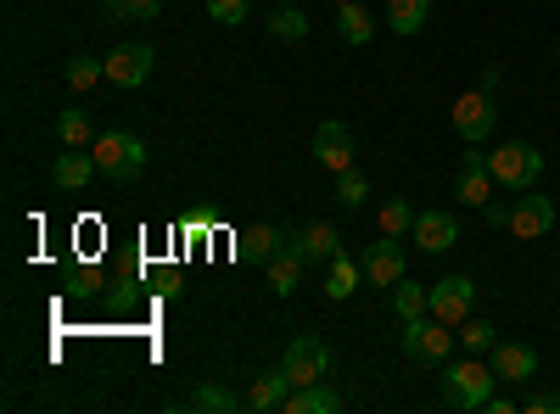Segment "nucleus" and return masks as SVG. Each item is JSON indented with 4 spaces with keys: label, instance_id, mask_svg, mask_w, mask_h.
Masks as SVG:
<instances>
[{
    "label": "nucleus",
    "instance_id": "7",
    "mask_svg": "<svg viewBox=\"0 0 560 414\" xmlns=\"http://www.w3.org/2000/svg\"><path fill=\"white\" fill-rule=\"evenodd\" d=\"M493 191H499V179L488 174V152L482 146H471L459 157V174H454V197L465 202V208H488L493 202Z\"/></svg>",
    "mask_w": 560,
    "mask_h": 414
},
{
    "label": "nucleus",
    "instance_id": "27",
    "mask_svg": "<svg viewBox=\"0 0 560 414\" xmlns=\"http://www.w3.org/2000/svg\"><path fill=\"white\" fill-rule=\"evenodd\" d=\"M376 218H382V236H398V241L415 229V208H409V197H387Z\"/></svg>",
    "mask_w": 560,
    "mask_h": 414
},
{
    "label": "nucleus",
    "instance_id": "38",
    "mask_svg": "<svg viewBox=\"0 0 560 414\" xmlns=\"http://www.w3.org/2000/svg\"><path fill=\"white\" fill-rule=\"evenodd\" d=\"M275 7H280V0H275Z\"/></svg>",
    "mask_w": 560,
    "mask_h": 414
},
{
    "label": "nucleus",
    "instance_id": "18",
    "mask_svg": "<svg viewBox=\"0 0 560 414\" xmlns=\"http://www.w3.org/2000/svg\"><path fill=\"white\" fill-rule=\"evenodd\" d=\"M348 398L337 392V387H325V381H308V387H292L287 392V403H280V409H287V414H337Z\"/></svg>",
    "mask_w": 560,
    "mask_h": 414
},
{
    "label": "nucleus",
    "instance_id": "10",
    "mask_svg": "<svg viewBox=\"0 0 560 414\" xmlns=\"http://www.w3.org/2000/svg\"><path fill=\"white\" fill-rule=\"evenodd\" d=\"M549 229H555V202L549 197L522 191L516 202H510V236L516 241H538V236H549Z\"/></svg>",
    "mask_w": 560,
    "mask_h": 414
},
{
    "label": "nucleus",
    "instance_id": "32",
    "mask_svg": "<svg viewBox=\"0 0 560 414\" xmlns=\"http://www.w3.org/2000/svg\"><path fill=\"white\" fill-rule=\"evenodd\" d=\"M96 79H107V57H73L68 62V84L73 90H90Z\"/></svg>",
    "mask_w": 560,
    "mask_h": 414
},
{
    "label": "nucleus",
    "instance_id": "8",
    "mask_svg": "<svg viewBox=\"0 0 560 414\" xmlns=\"http://www.w3.org/2000/svg\"><path fill=\"white\" fill-rule=\"evenodd\" d=\"M477 308V281L471 274H443V281L432 286V314L443 319V326H465Z\"/></svg>",
    "mask_w": 560,
    "mask_h": 414
},
{
    "label": "nucleus",
    "instance_id": "12",
    "mask_svg": "<svg viewBox=\"0 0 560 414\" xmlns=\"http://www.w3.org/2000/svg\"><path fill=\"white\" fill-rule=\"evenodd\" d=\"M314 163H319V168H331V174L353 168V134H348V123L325 118V123L314 129Z\"/></svg>",
    "mask_w": 560,
    "mask_h": 414
},
{
    "label": "nucleus",
    "instance_id": "30",
    "mask_svg": "<svg viewBox=\"0 0 560 414\" xmlns=\"http://www.w3.org/2000/svg\"><path fill=\"white\" fill-rule=\"evenodd\" d=\"M191 409H213V414H230V409H247V398H236V392H230V387H197L191 392Z\"/></svg>",
    "mask_w": 560,
    "mask_h": 414
},
{
    "label": "nucleus",
    "instance_id": "39",
    "mask_svg": "<svg viewBox=\"0 0 560 414\" xmlns=\"http://www.w3.org/2000/svg\"><path fill=\"white\" fill-rule=\"evenodd\" d=\"M555 57H560V51H555Z\"/></svg>",
    "mask_w": 560,
    "mask_h": 414
},
{
    "label": "nucleus",
    "instance_id": "34",
    "mask_svg": "<svg viewBox=\"0 0 560 414\" xmlns=\"http://www.w3.org/2000/svg\"><path fill=\"white\" fill-rule=\"evenodd\" d=\"M527 414H560V392H538V398H527Z\"/></svg>",
    "mask_w": 560,
    "mask_h": 414
},
{
    "label": "nucleus",
    "instance_id": "19",
    "mask_svg": "<svg viewBox=\"0 0 560 414\" xmlns=\"http://www.w3.org/2000/svg\"><path fill=\"white\" fill-rule=\"evenodd\" d=\"M287 392H292V376L280 370V364H275V370H258V376H253V392H247V409H253V414L280 409V403H287Z\"/></svg>",
    "mask_w": 560,
    "mask_h": 414
},
{
    "label": "nucleus",
    "instance_id": "31",
    "mask_svg": "<svg viewBox=\"0 0 560 414\" xmlns=\"http://www.w3.org/2000/svg\"><path fill=\"white\" fill-rule=\"evenodd\" d=\"M364 197H370V179H364L359 168H342V174H337V202L353 213V208H364Z\"/></svg>",
    "mask_w": 560,
    "mask_h": 414
},
{
    "label": "nucleus",
    "instance_id": "36",
    "mask_svg": "<svg viewBox=\"0 0 560 414\" xmlns=\"http://www.w3.org/2000/svg\"><path fill=\"white\" fill-rule=\"evenodd\" d=\"M482 218H488L493 229H510V208H504V202H488V208H482Z\"/></svg>",
    "mask_w": 560,
    "mask_h": 414
},
{
    "label": "nucleus",
    "instance_id": "28",
    "mask_svg": "<svg viewBox=\"0 0 560 414\" xmlns=\"http://www.w3.org/2000/svg\"><path fill=\"white\" fill-rule=\"evenodd\" d=\"M393 308H398V319L432 314V286H409V281H398V286H393Z\"/></svg>",
    "mask_w": 560,
    "mask_h": 414
},
{
    "label": "nucleus",
    "instance_id": "21",
    "mask_svg": "<svg viewBox=\"0 0 560 414\" xmlns=\"http://www.w3.org/2000/svg\"><path fill=\"white\" fill-rule=\"evenodd\" d=\"M280 247H287V229H275V224H253L242 236V258L247 263H269Z\"/></svg>",
    "mask_w": 560,
    "mask_h": 414
},
{
    "label": "nucleus",
    "instance_id": "23",
    "mask_svg": "<svg viewBox=\"0 0 560 414\" xmlns=\"http://www.w3.org/2000/svg\"><path fill=\"white\" fill-rule=\"evenodd\" d=\"M432 7H438V0H387L393 34H420V28H427V17H432Z\"/></svg>",
    "mask_w": 560,
    "mask_h": 414
},
{
    "label": "nucleus",
    "instance_id": "4",
    "mask_svg": "<svg viewBox=\"0 0 560 414\" xmlns=\"http://www.w3.org/2000/svg\"><path fill=\"white\" fill-rule=\"evenodd\" d=\"M398 342H404V353L415 358V364H448V353H454V326H443L438 314H420V319H404V331H398Z\"/></svg>",
    "mask_w": 560,
    "mask_h": 414
},
{
    "label": "nucleus",
    "instance_id": "5",
    "mask_svg": "<svg viewBox=\"0 0 560 414\" xmlns=\"http://www.w3.org/2000/svg\"><path fill=\"white\" fill-rule=\"evenodd\" d=\"M280 370L292 376V387H308V381H325L331 376V347H325V336L303 331L287 342V353H280Z\"/></svg>",
    "mask_w": 560,
    "mask_h": 414
},
{
    "label": "nucleus",
    "instance_id": "2",
    "mask_svg": "<svg viewBox=\"0 0 560 414\" xmlns=\"http://www.w3.org/2000/svg\"><path fill=\"white\" fill-rule=\"evenodd\" d=\"M90 152H96V168L113 179V186H129V179L147 174V141L129 134V129H102Z\"/></svg>",
    "mask_w": 560,
    "mask_h": 414
},
{
    "label": "nucleus",
    "instance_id": "24",
    "mask_svg": "<svg viewBox=\"0 0 560 414\" xmlns=\"http://www.w3.org/2000/svg\"><path fill=\"white\" fill-rule=\"evenodd\" d=\"M269 34H275V39H287V45L308 39V17H303L298 0H280V7L269 12Z\"/></svg>",
    "mask_w": 560,
    "mask_h": 414
},
{
    "label": "nucleus",
    "instance_id": "22",
    "mask_svg": "<svg viewBox=\"0 0 560 414\" xmlns=\"http://www.w3.org/2000/svg\"><path fill=\"white\" fill-rule=\"evenodd\" d=\"M102 17L107 23H158L163 17V0H102Z\"/></svg>",
    "mask_w": 560,
    "mask_h": 414
},
{
    "label": "nucleus",
    "instance_id": "1",
    "mask_svg": "<svg viewBox=\"0 0 560 414\" xmlns=\"http://www.w3.org/2000/svg\"><path fill=\"white\" fill-rule=\"evenodd\" d=\"M493 381H499V376H493V364H482V353L459 358V364H438V398H443V409H454V414L488 409Z\"/></svg>",
    "mask_w": 560,
    "mask_h": 414
},
{
    "label": "nucleus",
    "instance_id": "16",
    "mask_svg": "<svg viewBox=\"0 0 560 414\" xmlns=\"http://www.w3.org/2000/svg\"><path fill=\"white\" fill-rule=\"evenodd\" d=\"M364 281H370V286H398V281H404V247H398V236L370 241V252H364Z\"/></svg>",
    "mask_w": 560,
    "mask_h": 414
},
{
    "label": "nucleus",
    "instance_id": "3",
    "mask_svg": "<svg viewBox=\"0 0 560 414\" xmlns=\"http://www.w3.org/2000/svg\"><path fill=\"white\" fill-rule=\"evenodd\" d=\"M488 174L499 179V191L522 197V191H533V186H538V174H544V152H538V146H527V141H504V146H493V152H488Z\"/></svg>",
    "mask_w": 560,
    "mask_h": 414
},
{
    "label": "nucleus",
    "instance_id": "33",
    "mask_svg": "<svg viewBox=\"0 0 560 414\" xmlns=\"http://www.w3.org/2000/svg\"><path fill=\"white\" fill-rule=\"evenodd\" d=\"M208 17L224 23V28H242L253 17V0H208Z\"/></svg>",
    "mask_w": 560,
    "mask_h": 414
},
{
    "label": "nucleus",
    "instance_id": "11",
    "mask_svg": "<svg viewBox=\"0 0 560 414\" xmlns=\"http://www.w3.org/2000/svg\"><path fill=\"white\" fill-rule=\"evenodd\" d=\"M287 247H298L308 263H331V258L342 252V229L325 224V218H314V224H303V229H287Z\"/></svg>",
    "mask_w": 560,
    "mask_h": 414
},
{
    "label": "nucleus",
    "instance_id": "35",
    "mask_svg": "<svg viewBox=\"0 0 560 414\" xmlns=\"http://www.w3.org/2000/svg\"><path fill=\"white\" fill-rule=\"evenodd\" d=\"M208 229H213V213L208 208H197L191 218H185V236H208Z\"/></svg>",
    "mask_w": 560,
    "mask_h": 414
},
{
    "label": "nucleus",
    "instance_id": "20",
    "mask_svg": "<svg viewBox=\"0 0 560 414\" xmlns=\"http://www.w3.org/2000/svg\"><path fill=\"white\" fill-rule=\"evenodd\" d=\"M337 34L348 45H370L376 39V17H370V7H359V0H337Z\"/></svg>",
    "mask_w": 560,
    "mask_h": 414
},
{
    "label": "nucleus",
    "instance_id": "17",
    "mask_svg": "<svg viewBox=\"0 0 560 414\" xmlns=\"http://www.w3.org/2000/svg\"><path fill=\"white\" fill-rule=\"evenodd\" d=\"M303 269H308V258H303L298 247H280V252L264 263V281H269V292H275V297H292V292H298V281H303Z\"/></svg>",
    "mask_w": 560,
    "mask_h": 414
},
{
    "label": "nucleus",
    "instance_id": "15",
    "mask_svg": "<svg viewBox=\"0 0 560 414\" xmlns=\"http://www.w3.org/2000/svg\"><path fill=\"white\" fill-rule=\"evenodd\" d=\"M488 364H493V376H499L504 387H522V381L538 376V353H533L527 342H499Z\"/></svg>",
    "mask_w": 560,
    "mask_h": 414
},
{
    "label": "nucleus",
    "instance_id": "13",
    "mask_svg": "<svg viewBox=\"0 0 560 414\" xmlns=\"http://www.w3.org/2000/svg\"><path fill=\"white\" fill-rule=\"evenodd\" d=\"M409 241L420 252H448L459 241V218L448 208H432V213H415V229H409Z\"/></svg>",
    "mask_w": 560,
    "mask_h": 414
},
{
    "label": "nucleus",
    "instance_id": "14",
    "mask_svg": "<svg viewBox=\"0 0 560 414\" xmlns=\"http://www.w3.org/2000/svg\"><path fill=\"white\" fill-rule=\"evenodd\" d=\"M102 168H96V152H84V146H68V152H57V163H51V186L57 191H84L90 179H96Z\"/></svg>",
    "mask_w": 560,
    "mask_h": 414
},
{
    "label": "nucleus",
    "instance_id": "25",
    "mask_svg": "<svg viewBox=\"0 0 560 414\" xmlns=\"http://www.w3.org/2000/svg\"><path fill=\"white\" fill-rule=\"evenodd\" d=\"M359 274H364V263H353L348 252H337V258H331V274H325V297H331V303L353 297V292H359Z\"/></svg>",
    "mask_w": 560,
    "mask_h": 414
},
{
    "label": "nucleus",
    "instance_id": "37",
    "mask_svg": "<svg viewBox=\"0 0 560 414\" xmlns=\"http://www.w3.org/2000/svg\"><path fill=\"white\" fill-rule=\"evenodd\" d=\"M516 409H522V403H516V398H504V392L488 398V414H516Z\"/></svg>",
    "mask_w": 560,
    "mask_h": 414
},
{
    "label": "nucleus",
    "instance_id": "29",
    "mask_svg": "<svg viewBox=\"0 0 560 414\" xmlns=\"http://www.w3.org/2000/svg\"><path fill=\"white\" fill-rule=\"evenodd\" d=\"M454 336H459V347H465V353H493V347H499V331L488 326V319H477V314L465 319V326H459Z\"/></svg>",
    "mask_w": 560,
    "mask_h": 414
},
{
    "label": "nucleus",
    "instance_id": "9",
    "mask_svg": "<svg viewBox=\"0 0 560 414\" xmlns=\"http://www.w3.org/2000/svg\"><path fill=\"white\" fill-rule=\"evenodd\" d=\"M152 62H158V51L147 39H135V45H118V51L107 57V79L118 84V90H140L152 79Z\"/></svg>",
    "mask_w": 560,
    "mask_h": 414
},
{
    "label": "nucleus",
    "instance_id": "26",
    "mask_svg": "<svg viewBox=\"0 0 560 414\" xmlns=\"http://www.w3.org/2000/svg\"><path fill=\"white\" fill-rule=\"evenodd\" d=\"M57 141H62V146H96V129H90L84 107H68V113L57 118Z\"/></svg>",
    "mask_w": 560,
    "mask_h": 414
},
{
    "label": "nucleus",
    "instance_id": "6",
    "mask_svg": "<svg viewBox=\"0 0 560 414\" xmlns=\"http://www.w3.org/2000/svg\"><path fill=\"white\" fill-rule=\"evenodd\" d=\"M448 113H454V129H459L465 146H488V141H493L499 113H493V96H488V90H465V96H454Z\"/></svg>",
    "mask_w": 560,
    "mask_h": 414
}]
</instances>
